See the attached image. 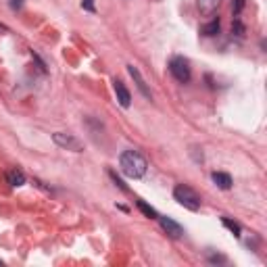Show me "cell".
Here are the masks:
<instances>
[{"label":"cell","mask_w":267,"mask_h":267,"mask_svg":"<svg viewBox=\"0 0 267 267\" xmlns=\"http://www.w3.org/2000/svg\"><path fill=\"white\" fill-rule=\"evenodd\" d=\"M0 29H4V25H2V23H0Z\"/></svg>","instance_id":"obj_18"},{"label":"cell","mask_w":267,"mask_h":267,"mask_svg":"<svg viewBox=\"0 0 267 267\" xmlns=\"http://www.w3.org/2000/svg\"><path fill=\"white\" fill-rule=\"evenodd\" d=\"M119 169L123 171V175L132 177V180H138V177H142L146 173L148 163L138 151H125L119 157Z\"/></svg>","instance_id":"obj_1"},{"label":"cell","mask_w":267,"mask_h":267,"mask_svg":"<svg viewBox=\"0 0 267 267\" xmlns=\"http://www.w3.org/2000/svg\"><path fill=\"white\" fill-rule=\"evenodd\" d=\"M23 2H25V0H8V4H11L13 11H19V8L23 6Z\"/></svg>","instance_id":"obj_17"},{"label":"cell","mask_w":267,"mask_h":267,"mask_svg":"<svg viewBox=\"0 0 267 267\" xmlns=\"http://www.w3.org/2000/svg\"><path fill=\"white\" fill-rule=\"evenodd\" d=\"M221 0H196V8L201 15H213L219 8Z\"/></svg>","instance_id":"obj_8"},{"label":"cell","mask_w":267,"mask_h":267,"mask_svg":"<svg viewBox=\"0 0 267 267\" xmlns=\"http://www.w3.org/2000/svg\"><path fill=\"white\" fill-rule=\"evenodd\" d=\"M0 265H2V261H0Z\"/></svg>","instance_id":"obj_19"},{"label":"cell","mask_w":267,"mask_h":267,"mask_svg":"<svg viewBox=\"0 0 267 267\" xmlns=\"http://www.w3.org/2000/svg\"><path fill=\"white\" fill-rule=\"evenodd\" d=\"M242 8H244V0H232V11H234V15H240Z\"/></svg>","instance_id":"obj_15"},{"label":"cell","mask_w":267,"mask_h":267,"mask_svg":"<svg viewBox=\"0 0 267 267\" xmlns=\"http://www.w3.org/2000/svg\"><path fill=\"white\" fill-rule=\"evenodd\" d=\"M113 88H115V96H117V101H119V105L123 107V108H127L132 105V94H130V90L125 88V84L121 82V80H115L113 82Z\"/></svg>","instance_id":"obj_6"},{"label":"cell","mask_w":267,"mask_h":267,"mask_svg":"<svg viewBox=\"0 0 267 267\" xmlns=\"http://www.w3.org/2000/svg\"><path fill=\"white\" fill-rule=\"evenodd\" d=\"M173 199L182 207H186V209H190V211H199L201 209V196L186 184H180V186L173 188Z\"/></svg>","instance_id":"obj_2"},{"label":"cell","mask_w":267,"mask_h":267,"mask_svg":"<svg viewBox=\"0 0 267 267\" xmlns=\"http://www.w3.org/2000/svg\"><path fill=\"white\" fill-rule=\"evenodd\" d=\"M127 71H130V75L134 77V82H136V86H138V90H140V94L151 101V98H153V96H151V90H148V86H146V82H144V77L140 75V71H138V67L127 65Z\"/></svg>","instance_id":"obj_7"},{"label":"cell","mask_w":267,"mask_h":267,"mask_svg":"<svg viewBox=\"0 0 267 267\" xmlns=\"http://www.w3.org/2000/svg\"><path fill=\"white\" fill-rule=\"evenodd\" d=\"M213 182H215L217 188H221V190H230V188H232V177H230V173L215 171V173H213Z\"/></svg>","instance_id":"obj_9"},{"label":"cell","mask_w":267,"mask_h":267,"mask_svg":"<svg viewBox=\"0 0 267 267\" xmlns=\"http://www.w3.org/2000/svg\"><path fill=\"white\" fill-rule=\"evenodd\" d=\"M53 140L56 146L65 148V151H73V153H82L84 151V144L80 138H75L73 134H65V132H56L53 134Z\"/></svg>","instance_id":"obj_4"},{"label":"cell","mask_w":267,"mask_h":267,"mask_svg":"<svg viewBox=\"0 0 267 267\" xmlns=\"http://www.w3.org/2000/svg\"><path fill=\"white\" fill-rule=\"evenodd\" d=\"M6 182L11 184V186H23L25 184V173L21 171V169H11L6 173Z\"/></svg>","instance_id":"obj_10"},{"label":"cell","mask_w":267,"mask_h":267,"mask_svg":"<svg viewBox=\"0 0 267 267\" xmlns=\"http://www.w3.org/2000/svg\"><path fill=\"white\" fill-rule=\"evenodd\" d=\"M221 221H223V225H225V227H227V230H230V232H232L234 236H240V232H242V227H240V223H236V221H232V219H230V217H223V219H221Z\"/></svg>","instance_id":"obj_12"},{"label":"cell","mask_w":267,"mask_h":267,"mask_svg":"<svg viewBox=\"0 0 267 267\" xmlns=\"http://www.w3.org/2000/svg\"><path fill=\"white\" fill-rule=\"evenodd\" d=\"M232 34H236L238 38H242V36H244V25L238 21V19H236L234 25H232Z\"/></svg>","instance_id":"obj_14"},{"label":"cell","mask_w":267,"mask_h":267,"mask_svg":"<svg viewBox=\"0 0 267 267\" xmlns=\"http://www.w3.org/2000/svg\"><path fill=\"white\" fill-rule=\"evenodd\" d=\"M169 73L175 77L180 84H188L190 82V65H188L186 58L182 56H173L171 61H169Z\"/></svg>","instance_id":"obj_3"},{"label":"cell","mask_w":267,"mask_h":267,"mask_svg":"<svg viewBox=\"0 0 267 267\" xmlns=\"http://www.w3.org/2000/svg\"><path fill=\"white\" fill-rule=\"evenodd\" d=\"M136 205H138V209H140V211H142L146 217H151V219H157V217H159V215H157V211L153 209V207H148L144 201H138Z\"/></svg>","instance_id":"obj_13"},{"label":"cell","mask_w":267,"mask_h":267,"mask_svg":"<svg viewBox=\"0 0 267 267\" xmlns=\"http://www.w3.org/2000/svg\"><path fill=\"white\" fill-rule=\"evenodd\" d=\"M82 8H84V11L94 13L96 11V8H94V0H82Z\"/></svg>","instance_id":"obj_16"},{"label":"cell","mask_w":267,"mask_h":267,"mask_svg":"<svg viewBox=\"0 0 267 267\" xmlns=\"http://www.w3.org/2000/svg\"><path fill=\"white\" fill-rule=\"evenodd\" d=\"M157 219H159L161 227H163V230H165L167 234L171 236V238H182V236H184V227H182L180 223H177V221H173L171 217H161V215H159Z\"/></svg>","instance_id":"obj_5"},{"label":"cell","mask_w":267,"mask_h":267,"mask_svg":"<svg viewBox=\"0 0 267 267\" xmlns=\"http://www.w3.org/2000/svg\"><path fill=\"white\" fill-rule=\"evenodd\" d=\"M201 32H203L205 36H217V34H219V21H217V19H215V21H211V23L203 25Z\"/></svg>","instance_id":"obj_11"}]
</instances>
